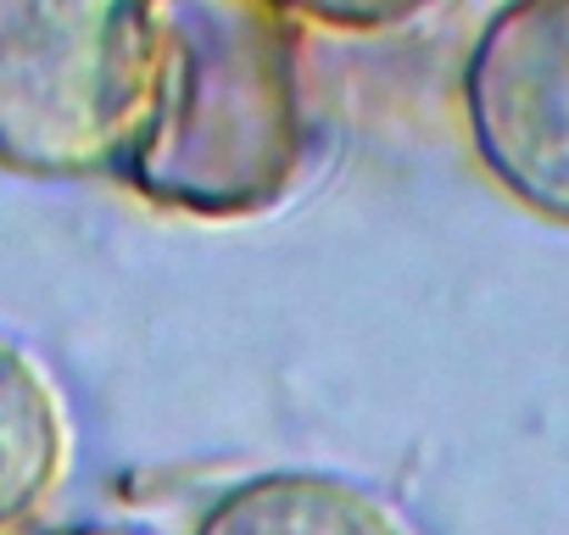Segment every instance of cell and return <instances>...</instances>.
Returning <instances> with one entry per match:
<instances>
[{
    "label": "cell",
    "mask_w": 569,
    "mask_h": 535,
    "mask_svg": "<svg viewBox=\"0 0 569 535\" xmlns=\"http://www.w3.org/2000/svg\"><path fill=\"white\" fill-rule=\"evenodd\" d=\"M458 101L486 179L569 229V0H502L463 57Z\"/></svg>",
    "instance_id": "3957f363"
},
{
    "label": "cell",
    "mask_w": 569,
    "mask_h": 535,
    "mask_svg": "<svg viewBox=\"0 0 569 535\" xmlns=\"http://www.w3.org/2000/svg\"><path fill=\"white\" fill-rule=\"evenodd\" d=\"M302 23L336 29V34H391L413 18H425L441 0H284Z\"/></svg>",
    "instance_id": "8992f818"
},
{
    "label": "cell",
    "mask_w": 569,
    "mask_h": 535,
    "mask_svg": "<svg viewBox=\"0 0 569 535\" xmlns=\"http://www.w3.org/2000/svg\"><path fill=\"white\" fill-rule=\"evenodd\" d=\"M151 68L118 179L179 218L279 206L313 157L308 23L284 0H146Z\"/></svg>",
    "instance_id": "6da1fadb"
},
{
    "label": "cell",
    "mask_w": 569,
    "mask_h": 535,
    "mask_svg": "<svg viewBox=\"0 0 569 535\" xmlns=\"http://www.w3.org/2000/svg\"><path fill=\"white\" fill-rule=\"evenodd\" d=\"M73 474V418L51 369L0 330V535H34Z\"/></svg>",
    "instance_id": "277c9868"
},
{
    "label": "cell",
    "mask_w": 569,
    "mask_h": 535,
    "mask_svg": "<svg viewBox=\"0 0 569 535\" xmlns=\"http://www.w3.org/2000/svg\"><path fill=\"white\" fill-rule=\"evenodd\" d=\"M151 68L146 0H0V168L118 173Z\"/></svg>",
    "instance_id": "7a4b0ae2"
},
{
    "label": "cell",
    "mask_w": 569,
    "mask_h": 535,
    "mask_svg": "<svg viewBox=\"0 0 569 535\" xmlns=\"http://www.w3.org/2000/svg\"><path fill=\"white\" fill-rule=\"evenodd\" d=\"M46 535H140V529H107V524H84V529H46Z\"/></svg>",
    "instance_id": "52a82bcc"
},
{
    "label": "cell",
    "mask_w": 569,
    "mask_h": 535,
    "mask_svg": "<svg viewBox=\"0 0 569 535\" xmlns=\"http://www.w3.org/2000/svg\"><path fill=\"white\" fill-rule=\"evenodd\" d=\"M190 535H413L369 485L330 468H268L223 485Z\"/></svg>",
    "instance_id": "5b68a950"
}]
</instances>
